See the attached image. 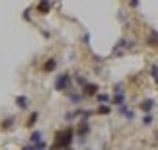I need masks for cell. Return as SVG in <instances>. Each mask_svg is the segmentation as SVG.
Segmentation results:
<instances>
[{"instance_id": "2", "label": "cell", "mask_w": 158, "mask_h": 150, "mask_svg": "<svg viewBox=\"0 0 158 150\" xmlns=\"http://www.w3.org/2000/svg\"><path fill=\"white\" fill-rule=\"evenodd\" d=\"M96 90H98V86H96V84H88V86L84 88V94H86V96H94V94H96Z\"/></svg>"}, {"instance_id": "4", "label": "cell", "mask_w": 158, "mask_h": 150, "mask_svg": "<svg viewBox=\"0 0 158 150\" xmlns=\"http://www.w3.org/2000/svg\"><path fill=\"white\" fill-rule=\"evenodd\" d=\"M150 43L154 47H158V31H156V29H152V31H150Z\"/></svg>"}, {"instance_id": "6", "label": "cell", "mask_w": 158, "mask_h": 150, "mask_svg": "<svg viewBox=\"0 0 158 150\" xmlns=\"http://www.w3.org/2000/svg\"><path fill=\"white\" fill-rule=\"evenodd\" d=\"M41 140V133H33L31 135V142H39Z\"/></svg>"}, {"instance_id": "10", "label": "cell", "mask_w": 158, "mask_h": 150, "mask_svg": "<svg viewBox=\"0 0 158 150\" xmlns=\"http://www.w3.org/2000/svg\"><path fill=\"white\" fill-rule=\"evenodd\" d=\"M35 119H37V113H33L31 117H29V123H27V125H29V127H31V125H33V121H35Z\"/></svg>"}, {"instance_id": "9", "label": "cell", "mask_w": 158, "mask_h": 150, "mask_svg": "<svg viewBox=\"0 0 158 150\" xmlns=\"http://www.w3.org/2000/svg\"><path fill=\"white\" fill-rule=\"evenodd\" d=\"M39 10H41V12H47V10H49V4H47V2L39 4Z\"/></svg>"}, {"instance_id": "12", "label": "cell", "mask_w": 158, "mask_h": 150, "mask_svg": "<svg viewBox=\"0 0 158 150\" xmlns=\"http://www.w3.org/2000/svg\"><path fill=\"white\" fill-rule=\"evenodd\" d=\"M150 121H152L150 115H146V117H145V125H150Z\"/></svg>"}, {"instance_id": "1", "label": "cell", "mask_w": 158, "mask_h": 150, "mask_svg": "<svg viewBox=\"0 0 158 150\" xmlns=\"http://www.w3.org/2000/svg\"><path fill=\"white\" fill-rule=\"evenodd\" d=\"M66 82H68V74H61V78L57 80V88H59V90H63V88L66 86Z\"/></svg>"}, {"instance_id": "7", "label": "cell", "mask_w": 158, "mask_h": 150, "mask_svg": "<svg viewBox=\"0 0 158 150\" xmlns=\"http://www.w3.org/2000/svg\"><path fill=\"white\" fill-rule=\"evenodd\" d=\"M12 123H14V117H10L8 121H4V125H2V127H4V129H10V127H12Z\"/></svg>"}, {"instance_id": "5", "label": "cell", "mask_w": 158, "mask_h": 150, "mask_svg": "<svg viewBox=\"0 0 158 150\" xmlns=\"http://www.w3.org/2000/svg\"><path fill=\"white\" fill-rule=\"evenodd\" d=\"M55 66H57V63H55V59H51V60L45 65V70H51V68H55Z\"/></svg>"}, {"instance_id": "11", "label": "cell", "mask_w": 158, "mask_h": 150, "mask_svg": "<svg viewBox=\"0 0 158 150\" xmlns=\"http://www.w3.org/2000/svg\"><path fill=\"white\" fill-rule=\"evenodd\" d=\"M100 113H109V107H105V105H102V109H100Z\"/></svg>"}, {"instance_id": "8", "label": "cell", "mask_w": 158, "mask_h": 150, "mask_svg": "<svg viewBox=\"0 0 158 150\" xmlns=\"http://www.w3.org/2000/svg\"><path fill=\"white\" fill-rule=\"evenodd\" d=\"M18 105L26 107V105H27V99H26V98H18Z\"/></svg>"}, {"instance_id": "13", "label": "cell", "mask_w": 158, "mask_h": 150, "mask_svg": "<svg viewBox=\"0 0 158 150\" xmlns=\"http://www.w3.org/2000/svg\"><path fill=\"white\" fill-rule=\"evenodd\" d=\"M156 137H158V133H156Z\"/></svg>"}, {"instance_id": "3", "label": "cell", "mask_w": 158, "mask_h": 150, "mask_svg": "<svg viewBox=\"0 0 158 150\" xmlns=\"http://www.w3.org/2000/svg\"><path fill=\"white\" fill-rule=\"evenodd\" d=\"M152 105H154V101H152V99H145V101L141 103V109H143V111H150Z\"/></svg>"}]
</instances>
